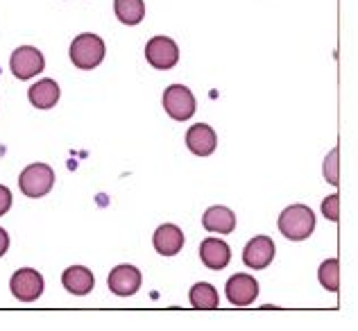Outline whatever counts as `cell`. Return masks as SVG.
<instances>
[{
  "mask_svg": "<svg viewBox=\"0 0 358 331\" xmlns=\"http://www.w3.org/2000/svg\"><path fill=\"white\" fill-rule=\"evenodd\" d=\"M315 230V213L307 204H293L279 216V232L288 241H304Z\"/></svg>",
  "mask_w": 358,
  "mask_h": 331,
  "instance_id": "6da1fadb",
  "label": "cell"
},
{
  "mask_svg": "<svg viewBox=\"0 0 358 331\" xmlns=\"http://www.w3.org/2000/svg\"><path fill=\"white\" fill-rule=\"evenodd\" d=\"M104 53H107L104 41L93 32L80 34L71 43V62L82 71H91L95 66H100L104 60Z\"/></svg>",
  "mask_w": 358,
  "mask_h": 331,
  "instance_id": "7a4b0ae2",
  "label": "cell"
},
{
  "mask_svg": "<svg viewBox=\"0 0 358 331\" xmlns=\"http://www.w3.org/2000/svg\"><path fill=\"white\" fill-rule=\"evenodd\" d=\"M55 173L48 164H29L19 177V188L27 197H43L52 191Z\"/></svg>",
  "mask_w": 358,
  "mask_h": 331,
  "instance_id": "3957f363",
  "label": "cell"
},
{
  "mask_svg": "<svg viewBox=\"0 0 358 331\" xmlns=\"http://www.w3.org/2000/svg\"><path fill=\"white\" fill-rule=\"evenodd\" d=\"M163 109L170 119L175 121H189L195 114V95L191 93L189 86L173 84L163 93Z\"/></svg>",
  "mask_w": 358,
  "mask_h": 331,
  "instance_id": "277c9868",
  "label": "cell"
},
{
  "mask_svg": "<svg viewBox=\"0 0 358 331\" xmlns=\"http://www.w3.org/2000/svg\"><path fill=\"white\" fill-rule=\"evenodd\" d=\"M145 60L156 71H168L179 62V48L170 36H152L145 46Z\"/></svg>",
  "mask_w": 358,
  "mask_h": 331,
  "instance_id": "5b68a950",
  "label": "cell"
},
{
  "mask_svg": "<svg viewBox=\"0 0 358 331\" xmlns=\"http://www.w3.org/2000/svg\"><path fill=\"white\" fill-rule=\"evenodd\" d=\"M46 66V60H43L41 50H36L34 46H21L12 53L10 60V69L19 79H29L34 75H39Z\"/></svg>",
  "mask_w": 358,
  "mask_h": 331,
  "instance_id": "8992f818",
  "label": "cell"
},
{
  "mask_svg": "<svg viewBox=\"0 0 358 331\" xmlns=\"http://www.w3.org/2000/svg\"><path fill=\"white\" fill-rule=\"evenodd\" d=\"M12 295L21 302H34L41 297L43 293V277L32 268H21L14 272L10 282Z\"/></svg>",
  "mask_w": 358,
  "mask_h": 331,
  "instance_id": "52a82bcc",
  "label": "cell"
},
{
  "mask_svg": "<svg viewBox=\"0 0 358 331\" xmlns=\"http://www.w3.org/2000/svg\"><path fill=\"white\" fill-rule=\"evenodd\" d=\"M274 241L270 236H256L252 238L243 249V261L245 266L252 270H263L272 263L274 259Z\"/></svg>",
  "mask_w": 358,
  "mask_h": 331,
  "instance_id": "ba28073f",
  "label": "cell"
},
{
  "mask_svg": "<svg viewBox=\"0 0 358 331\" xmlns=\"http://www.w3.org/2000/svg\"><path fill=\"white\" fill-rule=\"evenodd\" d=\"M227 299L234 306H250L259 297V284L252 275H234L225 286Z\"/></svg>",
  "mask_w": 358,
  "mask_h": 331,
  "instance_id": "9c48e42d",
  "label": "cell"
},
{
  "mask_svg": "<svg viewBox=\"0 0 358 331\" xmlns=\"http://www.w3.org/2000/svg\"><path fill=\"white\" fill-rule=\"evenodd\" d=\"M109 291L118 297H130L141 289V272L134 266H116L107 279Z\"/></svg>",
  "mask_w": 358,
  "mask_h": 331,
  "instance_id": "30bf717a",
  "label": "cell"
},
{
  "mask_svg": "<svg viewBox=\"0 0 358 331\" xmlns=\"http://www.w3.org/2000/svg\"><path fill=\"white\" fill-rule=\"evenodd\" d=\"M200 259H202V263L208 270H222L229 266L231 249L222 238L208 236L202 241V245H200Z\"/></svg>",
  "mask_w": 358,
  "mask_h": 331,
  "instance_id": "8fae6325",
  "label": "cell"
},
{
  "mask_svg": "<svg viewBox=\"0 0 358 331\" xmlns=\"http://www.w3.org/2000/svg\"><path fill=\"white\" fill-rule=\"evenodd\" d=\"M186 145L198 157H208V154H213L215 145H218V136H215V132L208 125L198 123L186 132Z\"/></svg>",
  "mask_w": 358,
  "mask_h": 331,
  "instance_id": "7c38bea8",
  "label": "cell"
},
{
  "mask_svg": "<svg viewBox=\"0 0 358 331\" xmlns=\"http://www.w3.org/2000/svg\"><path fill=\"white\" fill-rule=\"evenodd\" d=\"M184 232L179 230L177 225H161L159 230L154 232L152 236V245L159 254L163 256H175L182 252L184 247Z\"/></svg>",
  "mask_w": 358,
  "mask_h": 331,
  "instance_id": "4fadbf2b",
  "label": "cell"
},
{
  "mask_svg": "<svg viewBox=\"0 0 358 331\" xmlns=\"http://www.w3.org/2000/svg\"><path fill=\"white\" fill-rule=\"evenodd\" d=\"M62 284L64 289L73 293V295H88L93 291V272L84 268V266H71L66 268V272L62 275Z\"/></svg>",
  "mask_w": 358,
  "mask_h": 331,
  "instance_id": "5bb4252c",
  "label": "cell"
},
{
  "mask_svg": "<svg viewBox=\"0 0 358 331\" xmlns=\"http://www.w3.org/2000/svg\"><path fill=\"white\" fill-rule=\"evenodd\" d=\"M202 225H204L206 232L231 234L236 230V216H234V211L227 209V207H211V209H206Z\"/></svg>",
  "mask_w": 358,
  "mask_h": 331,
  "instance_id": "9a60e30c",
  "label": "cell"
},
{
  "mask_svg": "<svg viewBox=\"0 0 358 331\" xmlns=\"http://www.w3.org/2000/svg\"><path fill=\"white\" fill-rule=\"evenodd\" d=\"M27 95L36 109H52L59 100V86L55 79H39L36 84L29 86Z\"/></svg>",
  "mask_w": 358,
  "mask_h": 331,
  "instance_id": "2e32d148",
  "label": "cell"
},
{
  "mask_svg": "<svg viewBox=\"0 0 358 331\" xmlns=\"http://www.w3.org/2000/svg\"><path fill=\"white\" fill-rule=\"evenodd\" d=\"M189 299H191V306L200 308V311H211V308L220 306L218 291L206 282H200V284L193 286L191 293H189Z\"/></svg>",
  "mask_w": 358,
  "mask_h": 331,
  "instance_id": "e0dca14e",
  "label": "cell"
},
{
  "mask_svg": "<svg viewBox=\"0 0 358 331\" xmlns=\"http://www.w3.org/2000/svg\"><path fill=\"white\" fill-rule=\"evenodd\" d=\"M116 19L125 25H139L145 19V3L143 0H114Z\"/></svg>",
  "mask_w": 358,
  "mask_h": 331,
  "instance_id": "ac0fdd59",
  "label": "cell"
},
{
  "mask_svg": "<svg viewBox=\"0 0 358 331\" xmlns=\"http://www.w3.org/2000/svg\"><path fill=\"white\" fill-rule=\"evenodd\" d=\"M318 277H320V284H322L326 291H331V293L338 291V286H340V263H338V259H326L322 266H320Z\"/></svg>",
  "mask_w": 358,
  "mask_h": 331,
  "instance_id": "d6986e66",
  "label": "cell"
},
{
  "mask_svg": "<svg viewBox=\"0 0 358 331\" xmlns=\"http://www.w3.org/2000/svg\"><path fill=\"white\" fill-rule=\"evenodd\" d=\"M338 157H340V150L333 148L329 152V157L324 159V177L331 186H338L340 184V175H338Z\"/></svg>",
  "mask_w": 358,
  "mask_h": 331,
  "instance_id": "ffe728a7",
  "label": "cell"
},
{
  "mask_svg": "<svg viewBox=\"0 0 358 331\" xmlns=\"http://www.w3.org/2000/svg\"><path fill=\"white\" fill-rule=\"evenodd\" d=\"M322 213H324L326 220H331V223H338V216H340V197H338V195L324 197V202H322Z\"/></svg>",
  "mask_w": 358,
  "mask_h": 331,
  "instance_id": "44dd1931",
  "label": "cell"
},
{
  "mask_svg": "<svg viewBox=\"0 0 358 331\" xmlns=\"http://www.w3.org/2000/svg\"><path fill=\"white\" fill-rule=\"evenodd\" d=\"M10 207H12V193L10 188L0 184V216H5V213L10 211Z\"/></svg>",
  "mask_w": 358,
  "mask_h": 331,
  "instance_id": "7402d4cb",
  "label": "cell"
},
{
  "mask_svg": "<svg viewBox=\"0 0 358 331\" xmlns=\"http://www.w3.org/2000/svg\"><path fill=\"white\" fill-rule=\"evenodd\" d=\"M7 247H10V236H7V232L0 227V256L7 252Z\"/></svg>",
  "mask_w": 358,
  "mask_h": 331,
  "instance_id": "603a6c76",
  "label": "cell"
}]
</instances>
